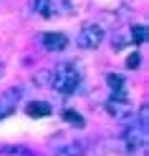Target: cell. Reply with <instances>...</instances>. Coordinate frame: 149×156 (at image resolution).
I'll return each mask as SVG.
<instances>
[{"label":"cell","instance_id":"6da1fadb","mask_svg":"<svg viewBox=\"0 0 149 156\" xmlns=\"http://www.w3.org/2000/svg\"><path fill=\"white\" fill-rule=\"evenodd\" d=\"M78 86H81V68L76 63H61L56 71H51V88L56 93L71 96Z\"/></svg>","mask_w":149,"mask_h":156},{"label":"cell","instance_id":"7a4b0ae2","mask_svg":"<svg viewBox=\"0 0 149 156\" xmlns=\"http://www.w3.org/2000/svg\"><path fill=\"white\" fill-rule=\"evenodd\" d=\"M124 144H126V151H144L147 149V121L139 119L136 116L129 121V129L124 131Z\"/></svg>","mask_w":149,"mask_h":156},{"label":"cell","instance_id":"3957f363","mask_svg":"<svg viewBox=\"0 0 149 156\" xmlns=\"http://www.w3.org/2000/svg\"><path fill=\"white\" fill-rule=\"evenodd\" d=\"M104 41V28L99 23H86L81 30H78V38H76V45L81 51H96Z\"/></svg>","mask_w":149,"mask_h":156},{"label":"cell","instance_id":"277c9868","mask_svg":"<svg viewBox=\"0 0 149 156\" xmlns=\"http://www.w3.org/2000/svg\"><path fill=\"white\" fill-rule=\"evenodd\" d=\"M106 111L111 113V116H116L119 121H126V123L136 116L134 113V106L129 103V98H116V96H111V101L106 103Z\"/></svg>","mask_w":149,"mask_h":156},{"label":"cell","instance_id":"5b68a950","mask_svg":"<svg viewBox=\"0 0 149 156\" xmlns=\"http://www.w3.org/2000/svg\"><path fill=\"white\" fill-rule=\"evenodd\" d=\"M20 96H23L20 88H8V91L0 93V121L15 113L18 103H20Z\"/></svg>","mask_w":149,"mask_h":156},{"label":"cell","instance_id":"8992f818","mask_svg":"<svg viewBox=\"0 0 149 156\" xmlns=\"http://www.w3.org/2000/svg\"><path fill=\"white\" fill-rule=\"evenodd\" d=\"M134 45V28L132 25H121L116 28L114 35H111V48L114 51H124V48Z\"/></svg>","mask_w":149,"mask_h":156},{"label":"cell","instance_id":"52a82bcc","mask_svg":"<svg viewBox=\"0 0 149 156\" xmlns=\"http://www.w3.org/2000/svg\"><path fill=\"white\" fill-rule=\"evenodd\" d=\"M66 45H68V38L63 33H46L43 35V48L46 51L58 53V51H66Z\"/></svg>","mask_w":149,"mask_h":156},{"label":"cell","instance_id":"ba28073f","mask_svg":"<svg viewBox=\"0 0 149 156\" xmlns=\"http://www.w3.org/2000/svg\"><path fill=\"white\" fill-rule=\"evenodd\" d=\"M51 103H46V101H31L25 106V113L31 116V119H46V116H51Z\"/></svg>","mask_w":149,"mask_h":156},{"label":"cell","instance_id":"9c48e42d","mask_svg":"<svg viewBox=\"0 0 149 156\" xmlns=\"http://www.w3.org/2000/svg\"><path fill=\"white\" fill-rule=\"evenodd\" d=\"M86 154V144L84 141H68L56 149V156H84Z\"/></svg>","mask_w":149,"mask_h":156},{"label":"cell","instance_id":"30bf717a","mask_svg":"<svg viewBox=\"0 0 149 156\" xmlns=\"http://www.w3.org/2000/svg\"><path fill=\"white\" fill-rule=\"evenodd\" d=\"M56 8H58L56 0H33V10L41 18H53L56 15Z\"/></svg>","mask_w":149,"mask_h":156},{"label":"cell","instance_id":"8fae6325","mask_svg":"<svg viewBox=\"0 0 149 156\" xmlns=\"http://www.w3.org/2000/svg\"><path fill=\"white\" fill-rule=\"evenodd\" d=\"M106 83H109V88L114 91V96L116 98H126V93H124V78L121 76H106Z\"/></svg>","mask_w":149,"mask_h":156},{"label":"cell","instance_id":"7c38bea8","mask_svg":"<svg viewBox=\"0 0 149 156\" xmlns=\"http://www.w3.org/2000/svg\"><path fill=\"white\" fill-rule=\"evenodd\" d=\"M63 119L68 121V123H73V126H78V129H84V119L78 116L73 108H63Z\"/></svg>","mask_w":149,"mask_h":156},{"label":"cell","instance_id":"4fadbf2b","mask_svg":"<svg viewBox=\"0 0 149 156\" xmlns=\"http://www.w3.org/2000/svg\"><path fill=\"white\" fill-rule=\"evenodd\" d=\"M134 28V45L147 41V25H132Z\"/></svg>","mask_w":149,"mask_h":156},{"label":"cell","instance_id":"5bb4252c","mask_svg":"<svg viewBox=\"0 0 149 156\" xmlns=\"http://www.w3.org/2000/svg\"><path fill=\"white\" fill-rule=\"evenodd\" d=\"M33 83L35 86H46V83H51V71H38L33 76Z\"/></svg>","mask_w":149,"mask_h":156},{"label":"cell","instance_id":"9a60e30c","mask_svg":"<svg viewBox=\"0 0 149 156\" xmlns=\"http://www.w3.org/2000/svg\"><path fill=\"white\" fill-rule=\"evenodd\" d=\"M139 63H142V58H139V53H132V55L126 58V66H129V68H139Z\"/></svg>","mask_w":149,"mask_h":156},{"label":"cell","instance_id":"2e32d148","mask_svg":"<svg viewBox=\"0 0 149 156\" xmlns=\"http://www.w3.org/2000/svg\"><path fill=\"white\" fill-rule=\"evenodd\" d=\"M0 76H3V66H0Z\"/></svg>","mask_w":149,"mask_h":156}]
</instances>
